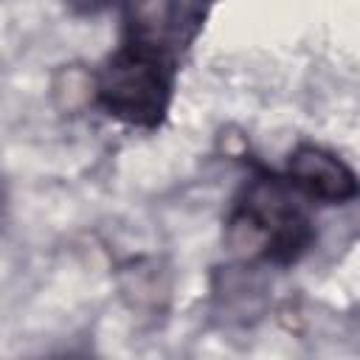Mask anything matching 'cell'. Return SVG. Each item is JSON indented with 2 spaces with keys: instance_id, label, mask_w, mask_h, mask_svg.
Returning a JSON list of instances; mask_svg holds the SVG:
<instances>
[{
  "instance_id": "1",
  "label": "cell",
  "mask_w": 360,
  "mask_h": 360,
  "mask_svg": "<svg viewBox=\"0 0 360 360\" xmlns=\"http://www.w3.org/2000/svg\"><path fill=\"white\" fill-rule=\"evenodd\" d=\"M312 219L304 197L276 177L256 180L228 222V245L236 253L270 262H295L312 242Z\"/></svg>"
},
{
  "instance_id": "2",
  "label": "cell",
  "mask_w": 360,
  "mask_h": 360,
  "mask_svg": "<svg viewBox=\"0 0 360 360\" xmlns=\"http://www.w3.org/2000/svg\"><path fill=\"white\" fill-rule=\"evenodd\" d=\"M96 98L110 115L132 127H158L172 101V59L166 48L158 39L132 34L98 70Z\"/></svg>"
},
{
  "instance_id": "3",
  "label": "cell",
  "mask_w": 360,
  "mask_h": 360,
  "mask_svg": "<svg viewBox=\"0 0 360 360\" xmlns=\"http://www.w3.org/2000/svg\"><path fill=\"white\" fill-rule=\"evenodd\" d=\"M287 183L304 200L346 202L357 194L354 172L321 146H298L287 163Z\"/></svg>"
},
{
  "instance_id": "4",
  "label": "cell",
  "mask_w": 360,
  "mask_h": 360,
  "mask_svg": "<svg viewBox=\"0 0 360 360\" xmlns=\"http://www.w3.org/2000/svg\"><path fill=\"white\" fill-rule=\"evenodd\" d=\"M115 0H65V6L79 17H96L104 8H110Z\"/></svg>"
}]
</instances>
